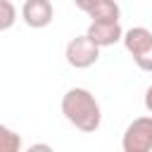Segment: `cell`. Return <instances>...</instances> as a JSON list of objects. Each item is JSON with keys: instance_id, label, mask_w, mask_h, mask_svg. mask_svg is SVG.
<instances>
[{"instance_id": "6da1fadb", "label": "cell", "mask_w": 152, "mask_h": 152, "mask_svg": "<svg viewBox=\"0 0 152 152\" xmlns=\"http://www.w3.org/2000/svg\"><path fill=\"white\" fill-rule=\"evenodd\" d=\"M62 114L64 119L83 131V133H95L102 124V109H100V102L95 100V95L88 90V88H69L64 95H62Z\"/></svg>"}, {"instance_id": "7a4b0ae2", "label": "cell", "mask_w": 152, "mask_h": 152, "mask_svg": "<svg viewBox=\"0 0 152 152\" xmlns=\"http://www.w3.org/2000/svg\"><path fill=\"white\" fill-rule=\"evenodd\" d=\"M124 152H150L152 150V114L133 119L121 135Z\"/></svg>"}, {"instance_id": "3957f363", "label": "cell", "mask_w": 152, "mask_h": 152, "mask_svg": "<svg viewBox=\"0 0 152 152\" xmlns=\"http://www.w3.org/2000/svg\"><path fill=\"white\" fill-rule=\"evenodd\" d=\"M100 45H95L86 33L83 36H76L66 43V50H64V57H66V64L74 66V69H90L93 64H97L100 59Z\"/></svg>"}, {"instance_id": "277c9868", "label": "cell", "mask_w": 152, "mask_h": 152, "mask_svg": "<svg viewBox=\"0 0 152 152\" xmlns=\"http://www.w3.org/2000/svg\"><path fill=\"white\" fill-rule=\"evenodd\" d=\"M55 19V7L50 0H24L21 5V21L28 28H45Z\"/></svg>"}, {"instance_id": "5b68a950", "label": "cell", "mask_w": 152, "mask_h": 152, "mask_svg": "<svg viewBox=\"0 0 152 152\" xmlns=\"http://www.w3.org/2000/svg\"><path fill=\"white\" fill-rule=\"evenodd\" d=\"M74 5L86 12L93 21H119L121 7L116 0H74Z\"/></svg>"}, {"instance_id": "8992f818", "label": "cell", "mask_w": 152, "mask_h": 152, "mask_svg": "<svg viewBox=\"0 0 152 152\" xmlns=\"http://www.w3.org/2000/svg\"><path fill=\"white\" fill-rule=\"evenodd\" d=\"M86 36L100 45V48H109V45H116L121 38H124V28L119 21H90Z\"/></svg>"}, {"instance_id": "52a82bcc", "label": "cell", "mask_w": 152, "mask_h": 152, "mask_svg": "<svg viewBox=\"0 0 152 152\" xmlns=\"http://www.w3.org/2000/svg\"><path fill=\"white\" fill-rule=\"evenodd\" d=\"M121 43H124L126 52H128L131 57H135L138 52H142V50L152 43V31H150V28H145V26H133V28L124 31Z\"/></svg>"}, {"instance_id": "ba28073f", "label": "cell", "mask_w": 152, "mask_h": 152, "mask_svg": "<svg viewBox=\"0 0 152 152\" xmlns=\"http://www.w3.org/2000/svg\"><path fill=\"white\" fill-rule=\"evenodd\" d=\"M21 147H24L21 135L14 133L10 126L0 124V152H19Z\"/></svg>"}, {"instance_id": "9c48e42d", "label": "cell", "mask_w": 152, "mask_h": 152, "mask_svg": "<svg viewBox=\"0 0 152 152\" xmlns=\"http://www.w3.org/2000/svg\"><path fill=\"white\" fill-rule=\"evenodd\" d=\"M17 24V7L12 0H0V33Z\"/></svg>"}, {"instance_id": "30bf717a", "label": "cell", "mask_w": 152, "mask_h": 152, "mask_svg": "<svg viewBox=\"0 0 152 152\" xmlns=\"http://www.w3.org/2000/svg\"><path fill=\"white\" fill-rule=\"evenodd\" d=\"M133 62H135V66H138V69H142V71H150V74H152V43H150L142 52H138V55L133 57Z\"/></svg>"}, {"instance_id": "8fae6325", "label": "cell", "mask_w": 152, "mask_h": 152, "mask_svg": "<svg viewBox=\"0 0 152 152\" xmlns=\"http://www.w3.org/2000/svg\"><path fill=\"white\" fill-rule=\"evenodd\" d=\"M145 109L152 114V86H147V90H145Z\"/></svg>"}, {"instance_id": "7c38bea8", "label": "cell", "mask_w": 152, "mask_h": 152, "mask_svg": "<svg viewBox=\"0 0 152 152\" xmlns=\"http://www.w3.org/2000/svg\"><path fill=\"white\" fill-rule=\"evenodd\" d=\"M36 150H52V147H50V145H38V142L28 147V152H36Z\"/></svg>"}]
</instances>
